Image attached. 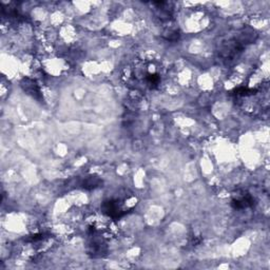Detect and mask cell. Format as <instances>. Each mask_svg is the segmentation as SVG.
Segmentation results:
<instances>
[{
	"mask_svg": "<svg viewBox=\"0 0 270 270\" xmlns=\"http://www.w3.org/2000/svg\"><path fill=\"white\" fill-rule=\"evenodd\" d=\"M246 46L242 42L239 37H236L233 39H230L228 41L224 42L219 49V54L223 56L224 58H233L242 52Z\"/></svg>",
	"mask_w": 270,
	"mask_h": 270,
	"instance_id": "cell-1",
	"label": "cell"
},
{
	"mask_svg": "<svg viewBox=\"0 0 270 270\" xmlns=\"http://www.w3.org/2000/svg\"><path fill=\"white\" fill-rule=\"evenodd\" d=\"M102 209L107 216L112 217V218H114V219L120 218L127 213V211H124L122 208H120V206L118 205L117 201H113V200L104 202V204L102 206Z\"/></svg>",
	"mask_w": 270,
	"mask_h": 270,
	"instance_id": "cell-2",
	"label": "cell"
},
{
	"mask_svg": "<svg viewBox=\"0 0 270 270\" xmlns=\"http://www.w3.org/2000/svg\"><path fill=\"white\" fill-rule=\"evenodd\" d=\"M20 86L27 94H29L30 96L36 99V101H38L40 103L44 101V99H42V95H41L39 87L33 80H30V78H24L23 81H21V83H20Z\"/></svg>",
	"mask_w": 270,
	"mask_h": 270,
	"instance_id": "cell-3",
	"label": "cell"
},
{
	"mask_svg": "<svg viewBox=\"0 0 270 270\" xmlns=\"http://www.w3.org/2000/svg\"><path fill=\"white\" fill-rule=\"evenodd\" d=\"M253 205H254V198L247 192H243L242 195L233 197L231 200L232 208L237 210L250 208V207H253Z\"/></svg>",
	"mask_w": 270,
	"mask_h": 270,
	"instance_id": "cell-4",
	"label": "cell"
},
{
	"mask_svg": "<svg viewBox=\"0 0 270 270\" xmlns=\"http://www.w3.org/2000/svg\"><path fill=\"white\" fill-rule=\"evenodd\" d=\"M103 185V181L99 179L97 176H93L90 175L88 177H86L81 183V186L83 189L86 190H93L96 189L98 187H101Z\"/></svg>",
	"mask_w": 270,
	"mask_h": 270,
	"instance_id": "cell-5",
	"label": "cell"
},
{
	"mask_svg": "<svg viewBox=\"0 0 270 270\" xmlns=\"http://www.w3.org/2000/svg\"><path fill=\"white\" fill-rule=\"evenodd\" d=\"M147 81L149 84H151V86H158L160 82V76L156 74H149L147 76Z\"/></svg>",
	"mask_w": 270,
	"mask_h": 270,
	"instance_id": "cell-6",
	"label": "cell"
},
{
	"mask_svg": "<svg viewBox=\"0 0 270 270\" xmlns=\"http://www.w3.org/2000/svg\"><path fill=\"white\" fill-rule=\"evenodd\" d=\"M165 38L168 39V40H171V41H174V40H177L180 37V34L177 33L176 31H169L168 33H166L165 35Z\"/></svg>",
	"mask_w": 270,
	"mask_h": 270,
	"instance_id": "cell-7",
	"label": "cell"
}]
</instances>
